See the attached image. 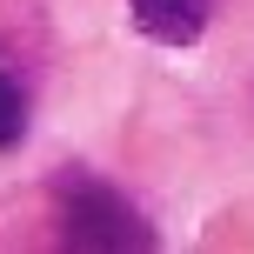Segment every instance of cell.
I'll return each instance as SVG.
<instances>
[{
	"label": "cell",
	"mask_w": 254,
	"mask_h": 254,
	"mask_svg": "<svg viewBox=\"0 0 254 254\" xmlns=\"http://www.w3.org/2000/svg\"><path fill=\"white\" fill-rule=\"evenodd\" d=\"M54 221H61V241L67 248H87V254H140V248H161V234L140 221V207L127 201L121 188H107L101 174H87V167L54 174Z\"/></svg>",
	"instance_id": "1"
},
{
	"label": "cell",
	"mask_w": 254,
	"mask_h": 254,
	"mask_svg": "<svg viewBox=\"0 0 254 254\" xmlns=\"http://www.w3.org/2000/svg\"><path fill=\"white\" fill-rule=\"evenodd\" d=\"M214 13H221V0H127L134 34L161 40V47H194L214 27Z\"/></svg>",
	"instance_id": "2"
},
{
	"label": "cell",
	"mask_w": 254,
	"mask_h": 254,
	"mask_svg": "<svg viewBox=\"0 0 254 254\" xmlns=\"http://www.w3.org/2000/svg\"><path fill=\"white\" fill-rule=\"evenodd\" d=\"M20 134H27V80H20V67L0 54V154L20 147Z\"/></svg>",
	"instance_id": "3"
}]
</instances>
